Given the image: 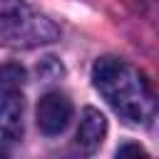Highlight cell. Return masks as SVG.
I'll list each match as a JSON object with an SVG mask.
<instances>
[{"instance_id": "obj_1", "label": "cell", "mask_w": 159, "mask_h": 159, "mask_svg": "<svg viewBox=\"0 0 159 159\" xmlns=\"http://www.w3.org/2000/svg\"><path fill=\"white\" fill-rule=\"evenodd\" d=\"M92 84L107 104L129 124H147L159 107V97L149 80L127 60L99 57L92 65Z\"/></svg>"}, {"instance_id": "obj_2", "label": "cell", "mask_w": 159, "mask_h": 159, "mask_svg": "<svg viewBox=\"0 0 159 159\" xmlns=\"http://www.w3.org/2000/svg\"><path fill=\"white\" fill-rule=\"evenodd\" d=\"M0 37L7 47L27 50L37 45L55 42L60 30L52 20L40 15L27 5V0H2L0 2Z\"/></svg>"}, {"instance_id": "obj_3", "label": "cell", "mask_w": 159, "mask_h": 159, "mask_svg": "<svg viewBox=\"0 0 159 159\" xmlns=\"http://www.w3.org/2000/svg\"><path fill=\"white\" fill-rule=\"evenodd\" d=\"M72 119V102L67 94L62 92H47L40 97L37 102V109H35V122H37V129L47 137H55L60 132L67 129Z\"/></svg>"}, {"instance_id": "obj_4", "label": "cell", "mask_w": 159, "mask_h": 159, "mask_svg": "<svg viewBox=\"0 0 159 159\" xmlns=\"http://www.w3.org/2000/svg\"><path fill=\"white\" fill-rule=\"evenodd\" d=\"M0 132L5 142H17L22 137V84H7L0 82Z\"/></svg>"}, {"instance_id": "obj_5", "label": "cell", "mask_w": 159, "mask_h": 159, "mask_svg": "<svg viewBox=\"0 0 159 159\" xmlns=\"http://www.w3.org/2000/svg\"><path fill=\"white\" fill-rule=\"evenodd\" d=\"M104 134H107V119L99 109L94 107H84L82 109V117H80V127H77V134H75V147L84 154H92L102 142H104Z\"/></svg>"}, {"instance_id": "obj_6", "label": "cell", "mask_w": 159, "mask_h": 159, "mask_svg": "<svg viewBox=\"0 0 159 159\" xmlns=\"http://www.w3.org/2000/svg\"><path fill=\"white\" fill-rule=\"evenodd\" d=\"M124 154H137V157H144L147 152H144L139 144H122V147L117 149V157H124Z\"/></svg>"}]
</instances>
